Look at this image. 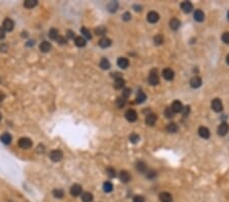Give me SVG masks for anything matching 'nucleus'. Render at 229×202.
Returning a JSON list of instances; mask_svg holds the SVG:
<instances>
[{
	"instance_id": "12",
	"label": "nucleus",
	"mask_w": 229,
	"mask_h": 202,
	"mask_svg": "<svg viewBox=\"0 0 229 202\" xmlns=\"http://www.w3.org/2000/svg\"><path fill=\"white\" fill-rule=\"evenodd\" d=\"M145 121H146V125H154L155 123H156V121H157V115L155 113L148 114L147 117H146V119H145Z\"/></svg>"
},
{
	"instance_id": "4",
	"label": "nucleus",
	"mask_w": 229,
	"mask_h": 202,
	"mask_svg": "<svg viewBox=\"0 0 229 202\" xmlns=\"http://www.w3.org/2000/svg\"><path fill=\"white\" fill-rule=\"evenodd\" d=\"M125 117L128 121L133 123V121H136V119H138V113H136V111L133 110V109H128V110L125 112Z\"/></svg>"
},
{
	"instance_id": "17",
	"label": "nucleus",
	"mask_w": 229,
	"mask_h": 202,
	"mask_svg": "<svg viewBox=\"0 0 229 202\" xmlns=\"http://www.w3.org/2000/svg\"><path fill=\"white\" fill-rule=\"evenodd\" d=\"M128 64H129V61L127 58L119 57L117 59V65L119 67H121V68H126V67L128 66Z\"/></svg>"
},
{
	"instance_id": "30",
	"label": "nucleus",
	"mask_w": 229,
	"mask_h": 202,
	"mask_svg": "<svg viewBox=\"0 0 229 202\" xmlns=\"http://www.w3.org/2000/svg\"><path fill=\"white\" fill-rule=\"evenodd\" d=\"M107 8H108V10L111 12L116 11L117 8H118V3H117L116 1H111V2L107 5Z\"/></svg>"
},
{
	"instance_id": "35",
	"label": "nucleus",
	"mask_w": 229,
	"mask_h": 202,
	"mask_svg": "<svg viewBox=\"0 0 229 202\" xmlns=\"http://www.w3.org/2000/svg\"><path fill=\"white\" fill-rule=\"evenodd\" d=\"M95 33L97 36H102L106 33V28L104 26H99L98 28L95 29Z\"/></svg>"
},
{
	"instance_id": "40",
	"label": "nucleus",
	"mask_w": 229,
	"mask_h": 202,
	"mask_svg": "<svg viewBox=\"0 0 229 202\" xmlns=\"http://www.w3.org/2000/svg\"><path fill=\"white\" fill-rule=\"evenodd\" d=\"M125 103H126V99L123 97H120L116 100V104L118 107H123L124 105H125Z\"/></svg>"
},
{
	"instance_id": "42",
	"label": "nucleus",
	"mask_w": 229,
	"mask_h": 202,
	"mask_svg": "<svg viewBox=\"0 0 229 202\" xmlns=\"http://www.w3.org/2000/svg\"><path fill=\"white\" fill-rule=\"evenodd\" d=\"M133 202H145V198L142 195H136L133 197Z\"/></svg>"
},
{
	"instance_id": "31",
	"label": "nucleus",
	"mask_w": 229,
	"mask_h": 202,
	"mask_svg": "<svg viewBox=\"0 0 229 202\" xmlns=\"http://www.w3.org/2000/svg\"><path fill=\"white\" fill-rule=\"evenodd\" d=\"M124 84H125V82H124V80L122 79V78H118V79L115 80L114 82V87L116 89H121L122 87L124 86Z\"/></svg>"
},
{
	"instance_id": "48",
	"label": "nucleus",
	"mask_w": 229,
	"mask_h": 202,
	"mask_svg": "<svg viewBox=\"0 0 229 202\" xmlns=\"http://www.w3.org/2000/svg\"><path fill=\"white\" fill-rule=\"evenodd\" d=\"M36 150H37L38 153H43V152L45 151V146H44V145H42V144L38 145V147H37V149H36Z\"/></svg>"
},
{
	"instance_id": "32",
	"label": "nucleus",
	"mask_w": 229,
	"mask_h": 202,
	"mask_svg": "<svg viewBox=\"0 0 229 202\" xmlns=\"http://www.w3.org/2000/svg\"><path fill=\"white\" fill-rule=\"evenodd\" d=\"M48 35H49V38L51 40H56L57 39V37H58V30H57V29H51V30L49 31V34H48Z\"/></svg>"
},
{
	"instance_id": "33",
	"label": "nucleus",
	"mask_w": 229,
	"mask_h": 202,
	"mask_svg": "<svg viewBox=\"0 0 229 202\" xmlns=\"http://www.w3.org/2000/svg\"><path fill=\"white\" fill-rule=\"evenodd\" d=\"M103 190L105 191L106 193H109L113 190V185L111 182H105L103 185Z\"/></svg>"
},
{
	"instance_id": "38",
	"label": "nucleus",
	"mask_w": 229,
	"mask_h": 202,
	"mask_svg": "<svg viewBox=\"0 0 229 202\" xmlns=\"http://www.w3.org/2000/svg\"><path fill=\"white\" fill-rule=\"evenodd\" d=\"M81 33H82L83 35H84L86 38H88V39H92L91 32H90V31L88 30L87 28H85V27H83V28L81 29Z\"/></svg>"
},
{
	"instance_id": "11",
	"label": "nucleus",
	"mask_w": 229,
	"mask_h": 202,
	"mask_svg": "<svg viewBox=\"0 0 229 202\" xmlns=\"http://www.w3.org/2000/svg\"><path fill=\"white\" fill-rule=\"evenodd\" d=\"M162 74H163V78L167 81H171L174 78V72H173L171 68H165V70L162 72Z\"/></svg>"
},
{
	"instance_id": "51",
	"label": "nucleus",
	"mask_w": 229,
	"mask_h": 202,
	"mask_svg": "<svg viewBox=\"0 0 229 202\" xmlns=\"http://www.w3.org/2000/svg\"><path fill=\"white\" fill-rule=\"evenodd\" d=\"M147 176H148V178H150V179H152V178L156 176V172H155L154 170H150V172L147 174Z\"/></svg>"
},
{
	"instance_id": "45",
	"label": "nucleus",
	"mask_w": 229,
	"mask_h": 202,
	"mask_svg": "<svg viewBox=\"0 0 229 202\" xmlns=\"http://www.w3.org/2000/svg\"><path fill=\"white\" fill-rule=\"evenodd\" d=\"M131 19V14L129 13V12H124L123 14H122V19L123 21H129V19Z\"/></svg>"
},
{
	"instance_id": "58",
	"label": "nucleus",
	"mask_w": 229,
	"mask_h": 202,
	"mask_svg": "<svg viewBox=\"0 0 229 202\" xmlns=\"http://www.w3.org/2000/svg\"><path fill=\"white\" fill-rule=\"evenodd\" d=\"M227 19H228V21H229V11H228V13H227Z\"/></svg>"
},
{
	"instance_id": "28",
	"label": "nucleus",
	"mask_w": 229,
	"mask_h": 202,
	"mask_svg": "<svg viewBox=\"0 0 229 202\" xmlns=\"http://www.w3.org/2000/svg\"><path fill=\"white\" fill-rule=\"evenodd\" d=\"M166 129L169 133H176L178 131V125H176L175 123H168Z\"/></svg>"
},
{
	"instance_id": "5",
	"label": "nucleus",
	"mask_w": 229,
	"mask_h": 202,
	"mask_svg": "<svg viewBox=\"0 0 229 202\" xmlns=\"http://www.w3.org/2000/svg\"><path fill=\"white\" fill-rule=\"evenodd\" d=\"M82 186L81 185H79V184H75L73 186H71V188H70V194H71V196H73V197H77V196H80L81 194H82Z\"/></svg>"
},
{
	"instance_id": "26",
	"label": "nucleus",
	"mask_w": 229,
	"mask_h": 202,
	"mask_svg": "<svg viewBox=\"0 0 229 202\" xmlns=\"http://www.w3.org/2000/svg\"><path fill=\"white\" fill-rule=\"evenodd\" d=\"M75 43L77 47H84V46H86V44H87L86 39H84L83 37H75Z\"/></svg>"
},
{
	"instance_id": "13",
	"label": "nucleus",
	"mask_w": 229,
	"mask_h": 202,
	"mask_svg": "<svg viewBox=\"0 0 229 202\" xmlns=\"http://www.w3.org/2000/svg\"><path fill=\"white\" fill-rule=\"evenodd\" d=\"M199 135L204 139H209L210 138V131L206 127H200L199 128Z\"/></svg>"
},
{
	"instance_id": "23",
	"label": "nucleus",
	"mask_w": 229,
	"mask_h": 202,
	"mask_svg": "<svg viewBox=\"0 0 229 202\" xmlns=\"http://www.w3.org/2000/svg\"><path fill=\"white\" fill-rule=\"evenodd\" d=\"M120 180H121V182H123V183H128V182L130 181V174L126 172V170H121V172H120Z\"/></svg>"
},
{
	"instance_id": "6",
	"label": "nucleus",
	"mask_w": 229,
	"mask_h": 202,
	"mask_svg": "<svg viewBox=\"0 0 229 202\" xmlns=\"http://www.w3.org/2000/svg\"><path fill=\"white\" fill-rule=\"evenodd\" d=\"M3 30L7 31V32H11L14 28V23L11 19H5L3 21Z\"/></svg>"
},
{
	"instance_id": "29",
	"label": "nucleus",
	"mask_w": 229,
	"mask_h": 202,
	"mask_svg": "<svg viewBox=\"0 0 229 202\" xmlns=\"http://www.w3.org/2000/svg\"><path fill=\"white\" fill-rule=\"evenodd\" d=\"M37 4H38L37 0H26L25 3H23L25 7H27V8H33V7H35Z\"/></svg>"
},
{
	"instance_id": "27",
	"label": "nucleus",
	"mask_w": 229,
	"mask_h": 202,
	"mask_svg": "<svg viewBox=\"0 0 229 202\" xmlns=\"http://www.w3.org/2000/svg\"><path fill=\"white\" fill-rule=\"evenodd\" d=\"M100 66H101V68H103V70H109L111 65H110V62L107 58H102L100 61Z\"/></svg>"
},
{
	"instance_id": "10",
	"label": "nucleus",
	"mask_w": 229,
	"mask_h": 202,
	"mask_svg": "<svg viewBox=\"0 0 229 202\" xmlns=\"http://www.w3.org/2000/svg\"><path fill=\"white\" fill-rule=\"evenodd\" d=\"M171 109H172V111L174 112V113H177V112H181L182 111V108H183V105L182 103L180 102V101H174V102L172 103V105H171L170 107Z\"/></svg>"
},
{
	"instance_id": "57",
	"label": "nucleus",
	"mask_w": 229,
	"mask_h": 202,
	"mask_svg": "<svg viewBox=\"0 0 229 202\" xmlns=\"http://www.w3.org/2000/svg\"><path fill=\"white\" fill-rule=\"evenodd\" d=\"M3 98H4V95H0V101H1V100H2Z\"/></svg>"
},
{
	"instance_id": "19",
	"label": "nucleus",
	"mask_w": 229,
	"mask_h": 202,
	"mask_svg": "<svg viewBox=\"0 0 229 202\" xmlns=\"http://www.w3.org/2000/svg\"><path fill=\"white\" fill-rule=\"evenodd\" d=\"M194 19H196V21H203L204 19H205V14H204V12L202 11L201 9H196V11H194Z\"/></svg>"
},
{
	"instance_id": "34",
	"label": "nucleus",
	"mask_w": 229,
	"mask_h": 202,
	"mask_svg": "<svg viewBox=\"0 0 229 202\" xmlns=\"http://www.w3.org/2000/svg\"><path fill=\"white\" fill-rule=\"evenodd\" d=\"M53 196L56 198H62L63 196H64V191H63L62 189H54Z\"/></svg>"
},
{
	"instance_id": "50",
	"label": "nucleus",
	"mask_w": 229,
	"mask_h": 202,
	"mask_svg": "<svg viewBox=\"0 0 229 202\" xmlns=\"http://www.w3.org/2000/svg\"><path fill=\"white\" fill-rule=\"evenodd\" d=\"M8 50V47H7L6 44H0V51L1 52H6Z\"/></svg>"
},
{
	"instance_id": "53",
	"label": "nucleus",
	"mask_w": 229,
	"mask_h": 202,
	"mask_svg": "<svg viewBox=\"0 0 229 202\" xmlns=\"http://www.w3.org/2000/svg\"><path fill=\"white\" fill-rule=\"evenodd\" d=\"M5 37V31L3 30V28H0V39H4Z\"/></svg>"
},
{
	"instance_id": "37",
	"label": "nucleus",
	"mask_w": 229,
	"mask_h": 202,
	"mask_svg": "<svg viewBox=\"0 0 229 202\" xmlns=\"http://www.w3.org/2000/svg\"><path fill=\"white\" fill-rule=\"evenodd\" d=\"M136 170H140V172H146V170H147V165H146L143 161H138V162L136 163Z\"/></svg>"
},
{
	"instance_id": "1",
	"label": "nucleus",
	"mask_w": 229,
	"mask_h": 202,
	"mask_svg": "<svg viewBox=\"0 0 229 202\" xmlns=\"http://www.w3.org/2000/svg\"><path fill=\"white\" fill-rule=\"evenodd\" d=\"M19 146L21 147V148L23 149H29L31 148V147L33 146V142H32V140L30 139V138H21V139L19 140Z\"/></svg>"
},
{
	"instance_id": "7",
	"label": "nucleus",
	"mask_w": 229,
	"mask_h": 202,
	"mask_svg": "<svg viewBox=\"0 0 229 202\" xmlns=\"http://www.w3.org/2000/svg\"><path fill=\"white\" fill-rule=\"evenodd\" d=\"M212 108L214 111L216 112H220L222 111L223 109V104L222 102H221V100L220 99H214L212 101Z\"/></svg>"
},
{
	"instance_id": "3",
	"label": "nucleus",
	"mask_w": 229,
	"mask_h": 202,
	"mask_svg": "<svg viewBox=\"0 0 229 202\" xmlns=\"http://www.w3.org/2000/svg\"><path fill=\"white\" fill-rule=\"evenodd\" d=\"M149 83L150 85L155 86V85H158L159 84V76L157 74L156 70H152L149 74Z\"/></svg>"
},
{
	"instance_id": "8",
	"label": "nucleus",
	"mask_w": 229,
	"mask_h": 202,
	"mask_svg": "<svg viewBox=\"0 0 229 202\" xmlns=\"http://www.w3.org/2000/svg\"><path fill=\"white\" fill-rule=\"evenodd\" d=\"M228 131H229V125L226 123H222L217 129L218 135H220V136H225L228 133Z\"/></svg>"
},
{
	"instance_id": "49",
	"label": "nucleus",
	"mask_w": 229,
	"mask_h": 202,
	"mask_svg": "<svg viewBox=\"0 0 229 202\" xmlns=\"http://www.w3.org/2000/svg\"><path fill=\"white\" fill-rule=\"evenodd\" d=\"M56 41L58 42L59 44H65V43H66V40L64 39L62 36H58V37H57V39H56Z\"/></svg>"
},
{
	"instance_id": "24",
	"label": "nucleus",
	"mask_w": 229,
	"mask_h": 202,
	"mask_svg": "<svg viewBox=\"0 0 229 202\" xmlns=\"http://www.w3.org/2000/svg\"><path fill=\"white\" fill-rule=\"evenodd\" d=\"M147 99V96H146V94L144 93L143 91H138V95H136V103H138V104H140V103L145 102V100Z\"/></svg>"
},
{
	"instance_id": "2",
	"label": "nucleus",
	"mask_w": 229,
	"mask_h": 202,
	"mask_svg": "<svg viewBox=\"0 0 229 202\" xmlns=\"http://www.w3.org/2000/svg\"><path fill=\"white\" fill-rule=\"evenodd\" d=\"M50 158H51L52 160L55 161V162H57V161H60L61 159H62L63 157V153L61 150H58V149H56V150H52L51 152H50Z\"/></svg>"
},
{
	"instance_id": "16",
	"label": "nucleus",
	"mask_w": 229,
	"mask_h": 202,
	"mask_svg": "<svg viewBox=\"0 0 229 202\" xmlns=\"http://www.w3.org/2000/svg\"><path fill=\"white\" fill-rule=\"evenodd\" d=\"M180 25H181V23H180L179 19H175V17H173V19H170V21H169V26H170V28L172 29V30L176 31L179 29Z\"/></svg>"
},
{
	"instance_id": "41",
	"label": "nucleus",
	"mask_w": 229,
	"mask_h": 202,
	"mask_svg": "<svg viewBox=\"0 0 229 202\" xmlns=\"http://www.w3.org/2000/svg\"><path fill=\"white\" fill-rule=\"evenodd\" d=\"M165 115H166V117H168V119H171V117L174 116V112L172 111V109H171L170 107L165 109Z\"/></svg>"
},
{
	"instance_id": "20",
	"label": "nucleus",
	"mask_w": 229,
	"mask_h": 202,
	"mask_svg": "<svg viewBox=\"0 0 229 202\" xmlns=\"http://www.w3.org/2000/svg\"><path fill=\"white\" fill-rule=\"evenodd\" d=\"M51 48H52L51 44L47 41L42 42V43L40 44V50L42 52H49L50 50H51Z\"/></svg>"
},
{
	"instance_id": "52",
	"label": "nucleus",
	"mask_w": 229,
	"mask_h": 202,
	"mask_svg": "<svg viewBox=\"0 0 229 202\" xmlns=\"http://www.w3.org/2000/svg\"><path fill=\"white\" fill-rule=\"evenodd\" d=\"M67 37L70 38V39H73V38H75V32H73V31H67Z\"/></svg>"
},
{
	"instance_id": "44",
	"label": "nucleus",
	"mask_w": 229,
	"mask_h": 202,
	"mask_svg": "<svg viewBox=\"0 0 229 202\" xmlns=\"http://www.w3.org/2000/svg\"><path fill=\"white\" fill-rule=\"evenodd\" d=\"M107 172H108V176H111V178H113V176H116V172H115V170H114V168H111V167L107 168Z\"/></svg>"
},
{
	"instance_id": "9",
	"label": "nucleus",
	"mask_w": 229,
	"mask_h": 202,
	"mask_svg": "<svg viewBox=\"0 0 229 202\" xmlns=\"http://www.w3.org/2000/svg\"><path fill=\"white\" fill-rule=\"evenodd\" d=\"M159 19H160L159 14L157 13L156 11H150L149 13H148V15H147L148 21H149V23H157V21H159Z\"/></svg>"
},
{
	"instance_id": "18",
	"label": "nucleus",
	"mask_w": 229,
	"mask_h": 202,
	"mask_svg": "<svg viewBox=\"0 0 229 202\" xmlns=\"http://www.w3.org/2000/svg\"><path fill=\"white\" fill-rule=\"evenodd\" d=\"M190 86L192 88H199V87L202 86V79L200 77H194L192 80H190Z\"/></svg>"
},
{
	"instance_id": "46",
	"label": "nucleus",
	"mask_w": 229,
	"mask_h": 202,
	"mask_svg": "<svg viewBox=\"0 0 229 202\" xmlns=\"http://www.w3.org/2000/svg\"><path fill=\"white\" fill-rule=\"evenodd\" d=\"M189 111H190V108H189V106H184L182 108V111H181V112H182V114L184 116H187V115H188V113H189Z\"/></svg>"
},
{
	"instance_id": "36",
	"label": "nucleus",
	"mask_w": 229,
	"mask_h": 202,
	"mask_svg": "<svg viewBox=\"0 0 229 202\" xmlns=\"http://www.w3.org/2000/svg\"><path fill=\"white\" fill-rule=\"evenodd\" d=\"M129 141L131 143H138L140 141V136L138 134H136V133H132V134L129 135Z\"/></svg>"
},
{
	"instance_id": "15",
	"label": "nucleus",
	"mask_w": 229,
	"mask_h": 202,
	"mask_svg": "<svg viewBox=\"0 0 229 202\" xmlns=\"http://www.w3.org/2000/svg\"><path fill=\"white\" fill-rule=\"evenodd\" d=\"M180 6H181V9L184 12H186V13H188V12H190L194 9V6H192V2H189V1H184V2L181 3Z\"/></svg>"
},
{
	"instance_id": "47",
	"label": "nucleus",
	"mask_w": 229,
	"mask_h": 202,
	"mask_svg": "<svg viewBox=\"0 0 229 202\" xmlns=\"http://www.w3.org/2000/svg\"><path fill=\"white\" fill-rule=\"evenodd\" d=\"M129 95H130V89H124V91L122 92V97L127 98Z\"/></svg>"
},
{
	"instance_id": "55",
	"label": "nucleus",
	"mask_w": 229,
	"mask_h": 202,
	"mask_svg": "<svg viewBox=\"0 0 229 202\" xmlns=\"http://www.w3.org/2000/svg\"><path fill=\"white\" fill-rule=\"evenodd\" d=\"M27 45H28V46H32V45H34V41H29L28 43H27Z\"/></svg>"
},
{
	"instance_id": "22",
	"label": "nucleus",
	"mask_w": 229,
	"mask_h": 202,
	"mask_svg": "<svg viewBox=\"0 0 229 202\" xmlns=\"http://www.w3.org/2000/svg\"><path fill=\"white\" fill-rule=\"evenodd\" d=\"M111 45V40L109 38H102V39L99 41V46L102 47V48H107Z\"/></svg>"
},
{
	"instance_id": "39",
	"label": "nucleus",
	"mask_w": 229,
	"mask_h": 202,
	"mask_svg": "<svg viewBox=\"0 0 229 202\" xmlns=\"http://www.w3.org/2000/svg\"><path fill=\"white\" fill-rule=\"evenodd\" d=\"M153 41H154V43L156 45H161L162 43L164 42V39H163V37H162L161 35H156L154 37V39H153Z\"/></svg>"
},
{
	"instance_id": "14",
	"label": "nucleus",
	"mask_w": 229,
	"mask_h": 202,
	"mask_svg": "<svg viewBox=\"0 0 229 202\" xmlns=\"http://www.w3.org/2000/svg\"><path fill=\"white\" fill-rule=\"evenodd\" d=\"M159 198L161 202H172V196L168 192H162L159 195Z\"/></svg>"
},
{
	"instance_id": "25",
	"label": "nucleus",
	"mask_w": 229,
	"mask_h": 202,
	"mask_svg": "<svg viewBox=\"0 0 229 202\" xmlns=\"http://www.w3.org/2000/svg\"><path fill=\"white\" fill-rule=\"evenodd\" d=\"M93 199H94L93 194L90 192H85L82 195V200L84 202H92L93 201Z\"/></svg>"
},
{
	"instance_id": "54",
	"label": "nucleus",
	"mask_w": 229,
	"mask_h": 202,
	"mask_svg": "<svg viewBox=\"0 0 229 202\" xmlns=\"http://www.w3.org/2000/svg\"><path fill=\"white\" fill-rule=\"evenodd\" d=\"M133 7H134V8H136V11H140V10H142V9H140L142 7H140V6H138V5H134V6H133Z\"/></svg>"
},
{
	"instance_id": "43",
	"label": "nucleus",
	"mask_w": 229,
	"mask_h": 202,
	"mask_svg": "<svg viewBox=\"0 0 229 202\" xmlns=\"http://www.w3.org/2000/svg\"><path fill=\"white\" fill-rule=\"evenodd\" d=\"M222 41L226 44H229V33L226 32L222 35Z\"/></svg>"
},
{
	"instance_id": "21",
	"label": "nucleus",
	"mask_w": 229,
	"mask_h": 202,
	"mask_svg": "<svg viewBox=\"0 0 229 202\" xmlns=\"http://www.w3.org/2000/svg\"><path fill=\"white\" fill-rule=\"evenodd\" d=\"M0 140H1V142L4 143V144H10V142H11V136H10V134H8V133H3V134L0 136Z\"/></svg>"
},
{
	"instance_id": "56",
	"label": "nucleus",
	"mask_w": 229,
	"mask_h": 202,
	"mask_svg": "<svg viewBox=\"0 0 229 202\" xmlns=\"http://www.w3.org/2000/svg\"><path fill=\"white\" fill-rule=\"evenodd\" d=\"M226 61H227V63H228V64H229V54L226 56Z\"/></svg>"
},
{
	"instance_id": "59",
	"label": "nucleus",
	"mask_w": 229,
	"mask_h": 202,
	"mask_svg": "<svg viewBox=\"0 0 229 202\" xmlns=\"http://www.w3.org/2000/svg\"><path fill=\"white\" fill-rule=\"evenodd\" d=\"M0 121H1V113H0Z\"/></svg>"
}]
</instances>
